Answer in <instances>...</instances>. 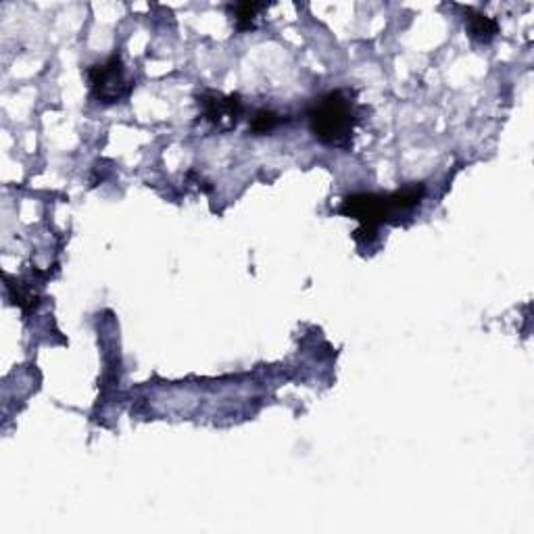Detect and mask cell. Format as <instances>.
Instances as JSON below:
<instances>
[{"instance_id":"7a4b0ae2","label":"cell","mask_w":534,"mask_h":534,"mask_svg":"<svg viewBox=\"0 0 534 534\" xmlns=\"http://www.w3.org/2000/svg\"><path fill=\"white\" fill-rule=\"evenodd\" d=\"M340 213L346 217L357 219L359 230L355 232V238L359 243H372L376 238L378 228L386 222H392V207L389 195H372V192H359L343 200Z\"/></svg>"},{"instance_id":"3957f363","label":"cell","mask_w":534,"mask_h":534,"mask_svg":"<svg viewBox=\"0 0 534 534\" xmlns=\"http://www.w3.org/2000/svg\"><path fill=\"white\" fill-rule=\"evenodd\" d=\"M88 84L90 92L98 103L113 105L125 98L132 90V82L125 76L124 61L117 55L111 57L109 61L88 67Z\"/></svg>"},{"instance_id":"52a82bcc","label":"cell","mask_w":534,"mask_h":534,"mask_svg":"<svg viewBox=\"0 0 534 534\" xmlns=\"http://www.w3.org/2000/svg\"><path fill=\"white\" fill-rule=\"evenodd\" d=\"M286 122V119L280 115L276 111H270V109H262L257 111L255 115L251 119V132L255 134V136H263V134H270L276 128H280Z\"/></svg>"},{"instance_id":"6da1fadb","label":"cell","mask_w":534,"mask_h":534,"mask_svg":"<svg viewBox=\"0 0 534 534\" xmlns=\"http://www.w3.org/2000/svg\"><path fill=\"white\" fill-rule=\"evenodd\" d=\"M309 128L319 143L345 149L359 124V111L353 92L334 90L319 97L307 113Z\"/></svg>"},{"instance_id":"8992f818","label":"cell","mask_w":534,"mask_h":534,"mask_svg":"<svg viewBox=\"0 0 534 534\" xmlns=\"http://www.w3.org/2000/svg\"><path fill=\"white\" fill-rule=\"evenodd\" d=\"M265 5L262 3H240L236 6H232V17L234 23L240 32H249L255 28V19L259 15V11H263Z\"/></svg>"},{"instance_id":"ba28073f","label":"cell","mask_w":534,"mask_h":534,"mask_svg":"<svg viewBox=\"0 0 534 534\" xmlns=\"http://www.w3.org/2000/svg\"><path fill=\"white\" fill-rule=\"evenodd\" d=\"M9 290H11V299L13 303L22 307L23 311H30L33 309V307L38 305V295L33 292L32 289H28L25 284H9Z\"/></svg>"},{"instance_id":"277c9868","label":"cell","mask_w":534,"mask_h":534,"mask_svg":"<svg viewBox=\"0 0 534 534\" xmlns=\"http://www.w3.org/2000/svg\"><path fill=\"white\" fill-rule=\"evenodd\" d=\"M198 106L207 122L219 130L234 128L243 117V100L238 95H219V92H205L198 97Z\"/></svg>"},{"instance_id":"5b68a950","label":"cell","mask_w":534,"mask_h":534,"mask_svg":"<svg viewBox=\"0 0 534 534\" xmlns=\"http://www.w3.org/2000/svg\"><path fill=\"white\" fill-rule=\"evenodd\" d=\"M465 30H467V33H470L472 40L486 44L497 36L499 25L493 17H486V15H483V13H476V11H467Z\"/></svg>"}]
</instances>
